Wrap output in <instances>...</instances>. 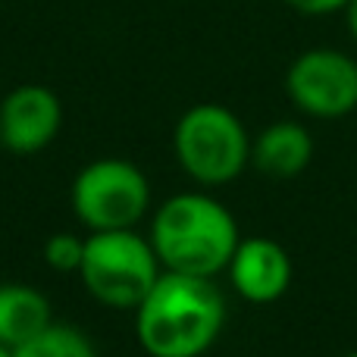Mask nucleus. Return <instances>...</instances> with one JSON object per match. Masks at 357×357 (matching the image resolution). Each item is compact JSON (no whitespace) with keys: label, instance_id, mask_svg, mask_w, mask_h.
I'll return each mask as SVG.
<instances>
[{"label":"nucleus","instance_id":"obj_1","mask_svg":"<svg viewBox=\"0 0 357 357\" xmlns=\"http://www.w3.org/2000/svg\"><path fill=\"white\" fill-rule=\"evenodd\" d=\"M135 333L151 357H197L216 342L226 320V301L210 276L173 273L157 276L138 304Z\"/></svg>","mask_w":357,"mask_h":357},{"label":"nucleus","instance_id":"obj_2","mask_svg":"<svg viewBox=\"0 0 357 357\" xmlns=\"http://www.w3.org/2000/svg\"><path fill=\"white\" fill-rule=\"evenodd\" d=\"M238 241L232 213L207 195L169 197L151 226V245L160 264L188 276H216L226 270Z\"/></svg>","mask_w":357,"mask_h":357},{"label":"nucleus","instance_id":"obj_3","mask_svg":"<svg viewBox=\"0 0 357 357\" xmlns=\"http://www.w3.org/2000/svg\"><path fill=\"white\" fill-rule=\"evenodd\" d=\"M154 245L138 238L132 229H104L85 241L82 279L98 301L110 307H138L157 282Z\"/></svg>","mask_w":357,"mask_h":357},{"label":"nucleus","instance_id":"obj_4","mask_svg":"<svg viewBox=\"0 0 357 357\" xmlns=\"http://www.w3.org/2000/svg\"><path fill=\"white\" fill-rule=\"evenodd\" d=\"M176 154L191 178L222 185L245 169L251 144L241 119L229 107L197 104L176 126Z\"/></svg>","mask_w":357,"mask_h":357},{"label":"nucleus","instance_id":"obj_5","mask_svg":"<svg viewBox=\"0 0 357 357\" xmlns=\"http://www.w3.org/2000/svg\"><path fill=\"white\" fill-rule=\"evenodd\" d=\"M151 204V185L129 160H94L75 176L73 207L94 232L129 229Z\"/></svg>","mask_w":357,"mask_h":357},{"label":"nucleus","instance_id":"obj_6","mask_svg":"<svg viewBox=\"0 0 357 357\" xmlns=\"http://www.w3.org/2000/svg\"><path fill=\"white\" fill-rule=\"evenodd\" d=\"M289 98L317 119H342L357 107V63L342 50H304L285 75Z\"/></svg>","mask_w":357,"mask_h":357},{"label":"nucleus","instance_id":"obj_7","mask_svg":"<svg viewBox=\"0 0 357 357\" xmlns=\"http://www.w3.org/2000/svg\"><path fill=\"white\" fill-rule=\"evenodd\" d=\"M60 129V100L44 85H19L0 104V138L16 154L47 148Z\"/></svg>","mask_w":357,"mask_h":357},{"label":"nucleus","instance_id":"obj_8","mask_svg":"<svg viewBox=\"0 0 357 357\" xmlns=\"http://www.w3.org/2000/svg\"><path fill=\"white\" fill-rule=\"evenodd\" d=\"M229 276L241 298L254 304H270L289 291L291 260L279 241L245 238L238 241L232 260H229Z\"/></svg>","mask_w":357,"mask_h":357},{"label":"nucleus","instance_id":"obj_9","mask_svg":"<svg viewBox=\"0 0 357 357\" xmlns=\"http://www.w3.org/2000/svg\"><path fill=\"white\" fill-rule=\"evenodd\" d=\"M251 157L260 173L289 178V176H298L310 163V157H314V142H310L304 126L273 123L270 129H264L260 138L254 142Z\"/></svg>","mask_w":357,"mask_h":357},{"label":"nucleus","instance_id":"obj_10","mask_svg":"<svg viewBox=\"0 0 357 357\" xmlns=\"http://www.w3.org/2000/svg\"><path fill=\"white\" fill-rule=\"evenodd\" d=\"M50 323V304L29 285H0V342L22 345Z\"/></svg>","mask_w":357,"mask_h":357},{"label":"nucleus","instance_id":"obj_11","mask_svg":"<svg viewBox=\"0 0 357 357\" xmlns=\"http://www.w3.org/2000/svg\"><path fill=\"white\" fill-rule=\"evenodd\" d=\"M13 357H98V354H94L91 342L79 329L47 323L41 333H35L22 345L13 348Z\"/></svg>","mask_w":357,"mask_h":357},{"label":"nucleus","instance_id":"obj_12","mask_svg":"<svg viewBox=\"0 0 357 357\" xmlns=\"http://www.w3.org/2000/svg\"><path fill=\"white\" fill-rule=\"evenodd\" d=\"M44 257H47V264L54 266V270L73 273V270L82 266L85 241L75 238V235H69V232H60V235H54V238H47V245H44Z\"/></svg>","mask_w":357,"mask_h":357},{"label":"nucleus","instance_id":"obj_13","mask_svg":"<svg viewBox=\"0 0 357 357\" xmlns=\"http://www.w3.org/2000/svg\"><path fill=\"white\" fill-rule=\"evenodd\" d=\"M291 10L304 13V16H326V13L345 10L348 0H285Z\"/></svg>","mask_w":357,"mask_h":357},{"label":"nucleus","instance_id":"obj_14","mask_svg":"<svg viewBox=\"0 0 357 357\" xmlns=\"http://www.w3.org/2000/svg\"><path fill=\"white\" fill-rule=\"evenodd\" d=\"M345 13H348V31H351V38L357 41V0H348Z\"/></svg>","mask_w":357,"mask_h":357},{"label":"nucleus","instance_id":"obj_15","mask_svg":"<svg viewBox=\"0 0 357 357\" xmlns=\"http://www.w3.org/2000/svg\"><path fill=\"white\" fill-rule=\"evenodd\" d=\"M0 357H13V348L3 345V342H0Z\"/></svg>","mask_w":357,"mask_h":357},{"label":"nucleus","instance_id":"obj_16","mask_svg":"<svg viewBox=\"0 0 357 357\" xmlns=\"http://www.w3.org/2000/svg\"><path fill=\"white\" fill-rule=\"evenodd\" d=\"M348 357H357V351H354V354H348Z\"/></svg>","mask_w":357,"mask_h":357}]
</instances>
